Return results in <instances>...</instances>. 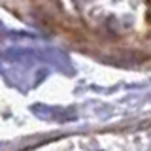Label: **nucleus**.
<instances>
[{
    "mask_svg": "<svg viewBox=\"0 0 151 151\" xmlns=\"http://www.w3.org/2000/svg\"><path fill=\"white\" fill-rule=\"evenodd\" d=\"M64 6L89 17L108 21H127L136 13L151 12V0H60Z\"/></svg>",
    "mask_w": 151,
    "mask_h": 151,
    "instance_id": "f257e3e1",
    "label": "nucleus"
}]
</instances>
